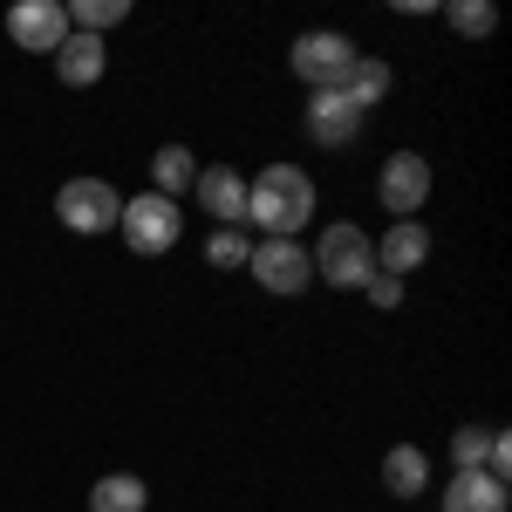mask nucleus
<instances>
[{"mask_svg": "<svg viewBox=\"0 0 512 512\" xmlns=\"http://www.w3.org/2000/svg\"><path fill=\"white\" fill-rule=\"evenodd\" d=\"M315 219V178L301 164H267L246 185V226H260L267 239H294Z\"/></svg>", "mask_w": 512, "mask_h": 512, "instance_id": "f257e3e1", "label": "nucleus"}, {"mask_svg": "<svg viewBox=\"0 0 512 512\" xmlns=\"http://www.w3.org/2000/svg\"><path fill=\"white\" fill-rule=\"evenodd\" d=\"M308 260H315V280H328V287H369V274H376V239L342 219V226H321Z\"/></svg>", "mask_w": 512, "mask_h": 512, "instance_id": "f03ea898", "label": "nucleus"}, {"mask_svg": "<svg viewBox=\"0 0 512 512\" xmlns=\"http://www.w3.org/2000/svg\"><path fill=\"white\" fill-rule=\"evenodd\" d=\"M355 55H362V48H355L342 28H315V35L294 41V55H287V62H294V76L308 82L315 96H328V89H342V82H349Z\"/></svg>", "mask_w": 512, "mask_h": 512, "instance_id": "7ed1b4c3", "label": "nucleus"}, {"mask_svg": "<svg viewBox=\"0 0 512 512\" xmlns=\"http://www.w3.org/2000/svg\"><path fill=\"white\" fill-rule=\"evenodd\" d=\"M117 233L130 239V253H171L178 246V233H185V212H178V198H158V192H137V198H123V219H117Z\"/></svg>", "mask_w": 512, "mask_h": 512, "instance_id": "20e7f679", "label": "nucleus"}, {"mask_svg": "<svg viewBox=\"0 0 512 512\" xmlns=\"http://www.w3.org/2000/svg\"><path fill=\"white\" fill-rule=\"evenodd\" d=\"M55 219L69 226V233H117L123 219V192L110 185V178H69L62 192H55Z\"/></svg>", "mask_w": 512, "mask_h": 512, "instance_id": "39448f33", "label": "nucleus"}, {"mask_svg": "<svg viewBox=\"0 0 512 512\" xmlns=\"http://www.w3.org/2000/svg\"><path fill=\"white\" fill-rule=\"evenodd\" d=\"M246 274L260 280L267 294H301V287L315 280V260H308L301 239H260V246L246 253Z\"/></svg>", "mask_w": 512, "mask_h": 512, "instance_id": "423d86ee", "label": "nucleus"}, {"mask_svg": "<svg viewBox=\"0 0 512 512\" xmlns=\"http://www.w3.org/2000/svg\"><path fill=\"white\" fill-rule=\"evenodd\" d=\"M376 198H383L390 219H417L424 198H431V164L417 158V151H396V158L383 164V178H376Z\"/></svg>", "mask_w": 512, "mask_h": 512, "instance_id": "0eeeda50", "label": "nucleus"}, {"mask_svg": "<svg viewBox=\"0 0 512 512\" xmlns=\"http://www.w3.org/2000/svg\"><path fill=\"white\" fill-rule=\"evenodd\" d=\"M7 35H14V48L55 55V48L69 41V7H62V0H14V7H7Z\"/></svg>", "mask_w": 512, "mask_h": 512, "instance_id": "6e6552de", "label": "nucleus"}, {"mask_svg": "<svg viewBox=\"0 0 512 512\" xmlns=\"http://www.w3.org/2000/svg\"><path fill=\"white\" fill-rule=\"evenodd\" d=\"M198 205H205V219H219L226 233H246V178H239L233 164H205L192 178Z\"/></svg>", "mask_w": 512, "mask_h": 512, "instance_id": "1a4fd4ad", "label": "nucleus"}, {"mask_svg": "<svg viewBox=\"0 0 512 512\" xmlns=\"http://www.w3.org/2000/svg\"><path fill=\"white\" fill-rule=\"evenodd\" d=\"M362 123H369V110H355L342 89L308 96V137H315L321 151H342V144H355V137H362Z\"/></svg>", "mask_w": 512, "mask_h": 512, "instance_id": "9d476101", "label": "nucleus"}, {"mask_svg": "<svg viewBox=\"0 0 512 512\" xmlns=\"http://www.w3.org/2000/svg\"><path fill=\"white\" fill-rule=\"evenodd\" d=\"M431 260V226L424 219H390V233L376 239V274H417Z\"/></svg>", "mask_w": 512, "mask_h": 512, "instance_id": "9b49d317", "label": "nucleus"}, {"mask_svg": "<svg viewBox=\"0 0 512 512\" xmlns=\"http://www.w3.org/2000/svg\"><path fill=\"white\" fill-rule=\"evenodd\" d=\"M103 69H110L103 35H76V28H69V41L55 48V76L69 82V89H89V82H103Z\"/></svg>", "mask_w": 512, "mask_h": 512, "instance_id": "f8f14e48", "label": "nucleus"}, {"mask_svg": "<svg viewBox=\"0 0 512 512\" xmlns=\"http://www.w3.org/2000/svg\"><path fill=\"white\" fill-rule=\"evenodd\" d=\"M144 506H151V485L137 472H110L89 485V512H144Z\"/></svg>", "mask_w": 512, "mask_h": 512, "instance_id": "ddd939ff", "label": "nucleus"}, {"mask_svg": "<svg viewBox=\"0 0 512 512\" xmlns=\"http://www.w3.org/2000/svg\"><path fill=\"white\" fill-rule=\"evenodd\" d=\"M444 512H506V485L485 472H458L444 492Z\"/></svg>", "mask_w": 512, "mask_h": 512, "instance_id": "4468645a", "label": "nucleus"}, {"mask_svg": "<svg viewBox=\"0 0 512 512\" xmlns=\"http://www.w3.org/2000/svg\"><path fill=\"white\" fill-rule=\"evenodd\" d=\"M383 485H390V499H417L431 485V458L417 444H396L390 458H383Z\"/></svg>", "mask_w": 512, "mask_h": 512, "instance_id": "2eb2a0df", "label": "nucleus"}, {"mask_svg": "<svg viewBox=\"0 0 512 512\" xmlns=\"http://www.w3.org/2000/svg\"><path fill=\"white\" fill-rule=\"evenodd\" d=\"M342 96H349L355 110H376V103L390 96V62H383V55H355V69H349V82H342Z\"/></svg>", "mask_w": 512, "mask_h": 512, "instance_id": "dca6fc26", "label": "nucleus"}, {"mask_svg": "<svg viewBox=\"0 0 512 512\" xmlns=\"http://www.w3.org/2000/svg\"><path fill=\"white\" fill-rule=\"evenodd\" d=\"M192 178H198V158L185 151V144H164L158 158H151V192H158V198L192 192Z\"/></svg>", "mask_w": 512, "mask_h": 512, "instance_id": "f3484780", "label": "nucleus"}, {"mask_svg": "<svg viewBox=\"0 0 512 512\" xmlns=\"http://www.w3.org/2000/svg\"><path fill=\"white\" fill-rule=\"evenodd\" d=\"M123 14H130V0H76L69 7V28L76 35H103V28H117Z\"/></svg>", "mask_w": 512, "mask_h": 512, "instance_id": "a211bd4d", "label": "nucleus"}, {"mask_svg": "<svg viewBox=\"0 0 512 512\" xmlns=\"http://www.w3.org/2000/svg\"><path fill=\"white\" fill-rule=\"evenodd\" d=\"M444 21H451V28H458V35H492V28H499V7H492V0H451V7H444Z\"/></svg>", "mask_w": 512, "mask_h": 512, "instance_id": "6ab92c4d", "label": "nucleus"}, {"mask_svg": "<svg viewBox=\"0 0 512 512\" xmlns=\"http://www.w3.org/2000/svg\"><path fill=\"white\" fill-rule=\"evenodd\" d=\"M485 444H492V431H485V424L451 431V465H458V472H485Z\"/></svg>", "mask_w": 512, "mask_h": 512, "instance_id": "aec40b11", "label": "nucleus"}, {"mask_svg": "<svg viewBox=\"0 0 512 512\" xmlns=\"http://www.w3.org/2000/svg\"><path fill=\"white\" fill-rule=\"evenodd\" d=\"M246 253H253V239H246V233H226V226L205 239V260H212V267H246Z\"/></svg>", "mask_w": 512, "mask_h": 512, "instance_id": "412c9836", "label": "nucleus"}, {"mask_svg": "<svg viewBox=\"0 0 512 512\" xmlns=\"http://www.w3.org/2000/svg\"><path fill=\"white\" fill-rule=\"evenodd\" d=\"M369 301H376V308H396V301H403V280L396 274H369Z\"/></svg>", "mask_w": 512, "mask_h": 512, "instance_id": "4be33fe9", "label": "nucleus"}]
</instances>
